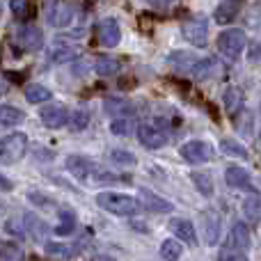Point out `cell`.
<instances>
[{
	"mask_svg": "<svg viewBox=\"0 0 261 261\" xmlns=\"http://www.w3.org/2000/svg\"><path fill=\"white\" fill-rule=\"evenodd\" d=\"M96 204L103 211L115 213V216H135L142 208L140 199L130 197L126 193H99L96 195Z\"/></svg>",
	"mask_w": 261,
	"mask_h": 261,
	"instance_id": "cell-1",
	"label": "cell"
},
{
	"mask_svg": "<svg viewBox=\"0 0 261 261\" xmlns=\"http://www.w3.org/2000/svg\"><path fill=\"white\" fill-rule=\"evenodd\" d=\"M216 44H218V50L222 53V58L239 60L241 53L245 50V46H248V35L243 30H239V28H227V30H222L218 35Z\"/></svg>",
	"mask_w": 261,
	"mask_h": 261,
	"instance_id": "cell-2",
	"label": "cell"
},
{
	"mask_svg": "<svg viewBox=\"0 0 261 261\" xmlns=\"http://www.w3.org/2000/svg\"><path fill=\"white\" fill-rule=\"evenodd\" d=\"M28 149V135L25 133H9L0 138V161L3 163H18L25 156Z\"/></svg>",
	"mask_w": 261,
	"mask_h": 261,
	"instance_id": "cell-3",
	"label": "cell"
},
{
	"mask_svg": "<svg viewBox=\"0 0 261 261\" xmlns=\"http://www.w3.org/2000/svg\"><path fill=\"white\" fill-rule=\"evenodd\" d=\"M138 140L147 149H163L167 144V140H170V130L163 126V122L142 124L138 128Z\"/></svg>",
	"mask_w": 261,
	"mask_h": 261,
	"instance_id": "cell-4",
	"label": "cell"
},
{
	"mask_svg": "<svg viewBox=\"0 0 261 261\" xmlns=\"http://www.w3.org/2000/svg\"><path fill=\"white\" fill-rule=\"evenodd\" d=\"M179 153L184 156V161H188V163H206V161H213L216 149H213V144H208L206 140H186L179 147Z\"/></svg>",
	"mask_w": 261,
	"mask_h": 261,
	"instance_id": "cell-5",
	"label": "cell"
},
{
	"mask_svg": "<svg viewBox=\"0 0 261 261\" xmlns=\"http://www.w3.org/2000/svg\"><path fill=\"white\" fill-rule=\"evenodd\" d=\"M250 248V229L245 222H236L231 231L227 234V245L222 250V261L227 257H234L236 252H245Z\"/></svg>",
	"mask_w": 261,
	"mask_h": 261,
	"instance_id": "cell-6",
	"label": "cell"
},
{
	"mask_svg": "<svg viewBox=\"0 0 261 261\" xmlns=\"http://www.w3.org/2000/svg\"><path fill=\"white\" fill-rule=\"evenodd\" d=\"M39 119L41 124H44L46 128L50 130H58L62 126H67L69 124V108L62 103H50V106H44V108L39 110Z\"/></svg>",
	"mask_w": 261,
	"mask_h": 261,
	"instance_id": "cell-7",
	"label": "cell"
},
{
	"mask_svg": "<svg viewBox=\"0 0 261 261\" xmlns=\"http://www.w3.org/2000/svg\"><path fill=\"white\" fill-rule=\"evenodd\" d=\"M96 41L106 48H115L122 41V28L115 18H103L96 23Z\"/></svg>",
	"mask_w": 261,
	"mask_h": 261,
	"instance_id": "cell-8",
	"label": "cell"
},
{
	"mask_svg": "<svg viewBox=\"0 0 261 261\" xmlns=\"http://www.w3.org/2000/svg\"><path fill=\"white\" fill-rule=\"evenodd\" d=\"M46 21L53 28H67L73 21V7L69 3H46Z\"/></svg>",
	"mask_w": 261,
	"mask_h": 261,
	"instance_id": "cell-9",
	"label": "cell"
},
{
	"mask_svg": "<svg viewBox=\"0 0 261 261\" xmlns=\"http://www.w3.org/2000/svg\"><path fill=\"white\" fill-rule=\"evenodd\" d=\"M225 181L236 190H248V193L257 195V186L252 184V174H250L245 167L239 165H231L225 170Z\"/></svg>",
	"mask_w": 261,
	"mask_h": 261,
	"instance_id": "cell-10",
	"label": "cell"
},
{
	"mask_svg": "<svg viewBox=\"0 0 261 261\" xmlns=\"http://www.w3.org/2000/svg\"><path fill=\"white\" fill-rule=\"evenodd\" d=\"M184 37L186 41H190L193 46H197V48H204V46L208 44V25L206 21H199V18H190V21L184 23Z\"/></svg>",
	"mask_w": 261,
	"mask_h": 261,
	"instance_id": "cell-11",
	"label": "cell"
},
{
	"mask_svg": "<svg viewBox=\"0 0 261 261\" xmlns=\"http://www.w3.org/2000/svg\"><path fill=\"white\" fill-rule=\"evenodd\" d=\"M16 44L21 50H39L44 46V35L35 25H21L16 30Z\"/></svg>",
	"mask_w": 261,
	"mask_h": 261,
	"instance_id": "cell-12",
	"label": "cell"
},
{
	"mask_svg": "<svg viewBox=\"0 0 261 261\" xmlns=\"http://www.w3.org/2000/svg\"><path fill=\"white\" fill-rule=\"evenodd\" d=\"M190 71H193V78H197V81H211V78H218L222 73V62L216 55H211V58L195 62L190 67Z\"/></svg>",
	"mask_w": 261,
	"mask_h": 261,
	"instance_id": "cell-13",
	"label": "cell"
},
{
	"mask_svg": "<svg viewBox=\"0 0 261 261\" xmlns=\"http://www.w3.org/2000/svg\"><path fill=\"white\" fill-rule=\"evenodd\" d=\"M167 227H170L172 236H176L174 241H184V243L193 245V248L199 243V241H197V231H195L193 222L186 220V218H172Z\"/></svg>",
	"mask_w": 261,
	"mask_h": 261,
	"instance_id": "cell-14",
	"label": "cell"
},
{
	"mask_svg": "<svg viewBox=\"0 0 261 261\" xmlns=\"http://www.w3.org/2000/svg\"><path fill=\"white\" fill-rule=\"evenodd\" d=\"M64 165H67V170L71 172V174L76 176L78 181H85V184H87V179H90L92 172L96 170V163L92 161V158H87V156H78V153L69 156Z\"/></svg>",
	"mask_w": 261,
	"mask_h": 261,
	"instance_id": "cell-15",
	"label": "cell"
},
{
	"mask_svg": "<svg viewBox=\"0 0 261 261\" xmlns=\"http://www.w3.org/2000/svg\"><path fill=\"white\" fill-rule=\"evenodd\" d=\"M87 184H92V186L130 184V176H128V174H117V172H108V170H101V167H96V170L90 174V179H87Z\"/></svg>",
	"mask_w": 261,
	"mask_h": 261,
	"instance_id": "cell-16",
	"label": "cell"
},
{
	"mask_svg": "<svg viewBox=\"0 0 261 261\" xmlns=\"http://www.w3.org/2000/svg\"><path fill=\"white\" fill-rule=\"evenodd\" d=\"M202 222H204V234H206V243L216 245L220 241V216L216 211H204L202 213Z\"/></svg>",
	"mask_w": 261,
	"mask_h": 261,
	"instance_id": "cell-17",
	"label": "cell"
},
{
	"mask_svg": "<svg viewBox=\"0 0 261 261\" xmlns=\"http://www.w3.org/2000/svg\"><path fill=\"white\" fill-rule=\"evenodd\" d=\"M241 12V3H234V0H225V3H220L216 7V12H213V16H216V23H220V25H227V23H231L236 16H239Z\"/></svg>",
	"mask_w": 261,
	"mask_h": 261,
	"instance_id": "cell-18",
	"label": "cell"
},
{
	"mask_svg": "<svg viewBox=\"0 0 261 261\" xmlns=\"http://www.w3.org/2000/svg\"><path fill=\"white\" fill-rule=\"evenodd\" d=\"M23 94H25V101H30V103H46V101L53 99V92L46 85H41V83H30V85H25L23 87Z\"/></svg>",
	"mask_w": 261,
	"mask_h": 261,
	"instance_id": "cell-19",
	"label": "cell"
},
{
	"mask_svg": "<svg viewBox=\"0 0 261 261\" xmlns=\"http://www.w3.org/2000/svg\"><path fill=\"white\" fill-rule=\"evenodd\" d=\"M140 195H142L144 206H147L149 211H153V213H167V211H172V202H170V199L161 197V195L151 193V190H142Z\"/></svg>",
	"mask_w": 261,
	"mask_h": 261,
	"instance_id": "cell-20",
	"label": "cell"
},
{
	"mask_svg": "<svg viewBox=\"0 0 261 261\" xmlns=\"http://www.w3.org/2000/svg\"><path fill=\"white\" fill-rule=\"evenodd\" d=\"M190 181H193V186L199 190L202 197H213L216 186H213L211 174H206V172H193V174H190Z\"/></svg>",
	"mask_w": 261,
	"mask_h": 261,
	"instance_id": "cell-21",
	"label": "cell"
},
{
	"mask_svg": "<svg viewBox=\"0 0 261 261\" xmlns=\"http://www.w3.org/2000/svg\"><path fill=\"white\" fill-rule=\"evenodd\" d=\"M76 229V213L71 208H62L60 211V225L55 227V234L58 236H69Z\"/></svg>",
	"mask_w": 261,
	"mask_h": 261,
	"instance_id": "cell-22",
	"label": "cell"
},
{
	"mask_svg": "<svg viewBox=\"0 0 261 261\" xmlns=\"http://www.w3.org/2000/svg\"><path fill=\"white\" fill-rule=\"evenodd\" d=\"M78 58V53L71 48V46H67V44H55L53 48H50V60L53 62H58V64H64V62H71V60H76Z\"/></svg>",
	"mask_w": 261,
	"mask_h": 261,
	"instance_id": "cell-23",
	"label": "cell"
},
{
	"mask_svg": "<svg viewBox=\"0 0 261 261\" xmlns=\"http://www.w3.org/2000/svg\"><path fill=\"white\" fill-rule=\"evenodd\" d=\"M23 119H25L23 110L14 108V106H0V124H5V126H16Z\"/></svg>",
	"mask_w": 261,
	"mask_h": 261,
	"instance_id": "cell-24",
	"label": "cell"
},
{
	"mask_svg": "<svg viewBox=\"0 0 261 261\" xmlns=\"http://www.w3.org/2000/svg\"><path fill=\"white\" fill-rule=\"evenodd\" d=\"M67 126H71L73 133L85 130L87 126H90V113H87L85 108H78V110H73V113H69V124Z\"/></svg>",
	"mask_w": 261,
	"mask_h": 261,
	"instance_id": "cell-25",
	"label": "cell"
},
{
	"mask_svg": "<svg viewBox=\"0 0 261 261\" xmlns=\"http://www.w3.org/2000/svg\"><path fill=\"white\" fill-rule=\"evenodd\" d=\"M181 254H184V248H181L179 241H174V239L163 241V245H161V257H163V261H179Z\"/></svg>",
	"mask_w": 261,
	"mask_h": 261,
	"instance_id": "cell-26",
	"label": "cell"
},
{
	"mask_svg": "<svg viewBox=\"0 0 261 261\" xmlns=\"http://www.w3.org/2000/svg\"><path fill=\"white\" fill-rule=\"evenodd\" d=\"M119 69H122V64L115 58H99L94 62V71L99 76H115V73H119Z\"/></svg>",
	"mask_w": 261,
	"mask_h": 261,
	"instance_id": "cell-27",
	"label": "cell"
},
{
	"mask_svg": "<svg viewBox=\"0 0 261 261\" xmlns=\"http://www.w3.org/2000/svg\"><path fill=\"white\" fill-rule=\"evenodd\" d=\"M135 130V122L128 117H115L113 124H110V133L113 135H119V138H126V135H130Z\"/></svg>",
	"mask_w": 261,
	"mask_h": 261,
	"instance_id": "cell-28",
	"label": "cell"
},
{
	"mask_svg": "<svg viewBox=\"0 0 261 261\" xmlns=\"http://www.w3.org/2000/svg\"><path fill=\"white\" fill-rule=\"evenodd\" d=\"M23 227H25L32 236H46V231H48L46 222L39 220L37 216H32V213H25V216H23Z\"/></svg>",
	"mask_w": 261,
	"mask_h": 261,
	"instance_id": "cell-29",
	"label": "cell"
},
{
	"mask_svg": "<svg viewBox=\"0 0 261 261\" xmlns=\"http://www.w3.org/2000/svg\"><path fill=\"white\" fill-rule=\"evenodd\" d=\"M220 149H222V153H227V156H239V158H248L250 153H248V149L243 147V144H239L236 140H222L220 142Z\"/></svg>",
	"mask_w": 261,
	"mask_h": 261,
	"instance_id": "cell-30",
	"label": "cell"
},
{
	"mask_svg": "<svg viewBox=\"0 0 261 261\" xmlns=\"http://www.w3.org/2000/svg\"><path fill=\"white\" fill-rule=\"evenodd\" d=\"M241 101H243V96H241L239 87H227V92H225V108L229 110V113H236V110L241 108Z\"/></svg>",
	"mask_w": 261,
	"mask_h": 261,
	"instance_id": "cell-31",
	"label": "cell"
},
{
	"mask_svg": "<svg viewBox=\"0 0 261 261\" xmlns=\"http://www.w3.org/2000/svg\"><path fill=\"white\" fill-rule=\"evenodd\" d=\"M243 213L250 222H259V197L257 195H252V197H248L243 202Z\"/></svg>",
	"mask_w": 261,
	"mask_h": 261,
	"instance_id": "cell-32",
	"label": "cell"
},
{
	"mask_svg": "<svg viewBox=\"0 0 261 261\" xmlns=\"http://www.w3.org/2000/svg\"><path fill=\"white\" fill-rule=\"evenodd\" d=\"M44 248L53 257H71V252H73V245H67V243H46Z\"/></svg>",
	"mask_w": 261,
	"mask_h": 261,
	"instance_id": "cell-33",
	"label": "cell"
},
{
	"mask_svg": "<svg viewBox=\"0 0 261 261\" xmlns=\"http://www.w3.org/2000/svg\"><path fill=\"white\" fill-rule=\"evenodd\" d=\"M21 259H23V254L16 245H12V243L3 245V250H0V261H21Z\"/></svg>",
	"mask_w": 261,
	"mask_h": 261,
	"instance_id": "cell-34",
	"label": "cell"
},
{
	"mask_svg": "<svg viewBox=\"0 0 261 261\" xmlns=\"http://www.w3.org/2000/svg\"><path fill=\"white\" fill-rule=\"evenodd\" d=\"M110 161L113 163H122V165H133L135 163V156L128 151H122V149H113L110 151Z\"/></svg>",
	"mask_w": 261,
	"mask_h": 261,
	"instance_id": "cell-35",
	"label": "cell"
},
{
	"mask_svg": "<svg viewBox=\"0 0 261 261\" xmlns=\"http://www.w3.org/2000/svg\"><path fill=\"white\" fill-rule=\"evenodd\" d=\"M9 9L14 12L16 18H25V14L30 12V5H28L25 0H14V3H9Z\"/></svg>",
	"mask_w": 261,
	"mask_h": 261,
	"instance_id": "cell-36",
	"label": "cell"
},
{
	"mask_svg": "<svg viewBox=\"0 0 261 261\" xmlns=\"http://www.w3.org/2000/svg\"><path fill=\"white\" fill-rule=\"evenodd\" d=\"M14 188V186L12 184H9V181L7 179H5V176L3 174H0V190H12Z\"/></svg>",
	"mask_w": 261,
	"mask_h": 261,
	"instance_id": "cell-37",
	"label": "cell"
},
{
	"mask_svg": "<svg viewBox=\"0 0 261 261\" xmlns=\"http://www.w3.org/2000/svg\"><path fill=\"white\" fill-rule=\"evenodd\" d=\"M7 78L12 83H21L23 81V73H12V71H7Z\"/></svg>",
	"mask_w": 261,
	"mask_h": 261,
	"instance_id": "cell-38",
	"label": "cell"
},
{
	"mask_svg": "<svg viewBox=\"0 0 261 261\" xmlns=\"http://www.w3.org/2000/svg\"><path fill=\"white\" fill-rule=\"evenodd\" d=\"M225 261H248V257L245 254H234V257H227Z\"/></svg>",
	"mask_w": 261,
	"mask_h": 261,
	"instance_id": "cell-39",
	"label": "cell"
},
{
	"mask_svg": "<svg viewBox=\"0 0 261 261\" xmlns=\"http://www.w3.org/2000/svg\"><path fill=\"white\" fill-rule=\"evenodd\" d=\"M94 261H115V259L113 257H96Z\"/></svg>",
	"mask_w": 261,
	"mask_h": 261,
	"instance_id": "cell-40",
	"label": "cell"
},
{
	"mask_svg": "<svg viewBox=\"0 0 261 261\" xmlns=\"http://www.w3.org/2000/svg\"><path fill=\"white\" fill-rule=\"evenodd\" d=\"M3 245H5V243H3V241H0V250H3Z\"/></svg>",
	"mask_w": 261,
	"mask_h": 261,
	"instance_id": "cell-41",
	"label": "cell"
},
{
	"mask_svg": "<svg viewBox=\"0 0 261 261\" xmlns=\"http://www.w3.org/2000/svg\"><path fill=\"white\" fill-rule=\"evenodd\" d=\"M0 92H3V85H0Z\"/></svg>",
	"mask_w": 261,
	"mask_h": 261,
	"instance_id": "cell-42",
	"label": "cell"
}]
</instances>
